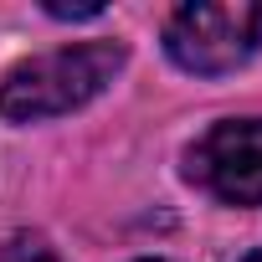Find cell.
Segmentation results:
<instances>
[{
    "mask_svg": "<svg viewBox=\"0 0 262 262\" xmlns=\"http://www.w3.org/2000/svg\"><path fill=\"white\" fill-rule=\"evenodd\" d=\"M123 62H128V52L118 41H77V47H57V52L26 57L0 82V113L11 123L62 118V113L93 103L123 72Z\"/></svg>",
    "mask_w": 262,
    "mask_h": 262,
    "instance_id": "1",
    "label": "cell"
},
{
    "mask_svg": "<svg viewBox=\"0 0 262 262\" xmlns=\"http://www.w3.org/2000/svg\"><path fill=\"white\" fill-rule=\"evenodd\" d=\"M165 52L195 77H221L262 52V0H206L180 6L165 26Z\"/></svg>",
    "mask_w": 262,
    "mask_h": 262,
    "instance_id": "2",
    "label": "cell"
},
{
    "mask_svg": "<svg viewBox=\"0 0 262 262\" xmlns=\"http://www.w3.org/2000/svg\"><path fill=\"white\" fill-rule=\"evenodd\" d=\"M190 180L226 206H262V118H221L190 149Z\"/></svg>",
    "mask_w": 262,
    "mask_h": 262,
    "instance_id": "3",
    "label": "cell"
},
{
    "mask_svg": "<svg viewBox=\"0 0 262 262\" xmlns=\"http://www.w3.org/2000/svg\"><path fill=\"white\" fill-rule=\"evenodd\" d=\"M0 262H62L41 236H11L6 252H0Z\"/></svg>",
    "mask_w": 262,
    "mask_h": 262,
    "instance_id": "4",
    "label": "cell"
},
{
    "mask_svg": "<svg viewBox=\"0 0 262 262\" xmlns=\"http://www.w3.org/2000/svg\"><path fill=\"white\" fill-rule=\"evenodd\" d=\"M47 16H57V21H93V16H103V6L98 0H88V6H62V0H52Z\"/></svg>",
    "mask_w": 262,
    "mask_h": 262,
    "instance_id": "5",
    "label": "cell"
},
{
    "mask_svg": "<svg viewBox=\"0 0 262 262\" xmlns=\"http://www.w3.org/2000/svg\"><path fill=\"white\" fill-rule=\"evenodd\" d=\"M247 262H262V252H252V257H247Z\"/></svg>",
    "mask_w": 262,
    "mask_h": 262,
    "instance_id": "6",
    "label": "cell"
},
{
    "mask_svg": "<svg viewBox=\"0 0 262 262\" xmlns=\"http://www.w3.org/2000/svg\"><path fill=\"white\" fill-rule=\"evenodd\" d=\"M144 262H160V257H144Z\"/></svg>",
    "mask_w": 262,
    "mask_h": 262,
    "instance_id": "7",
    "label": "cell"
}]
</instances>
